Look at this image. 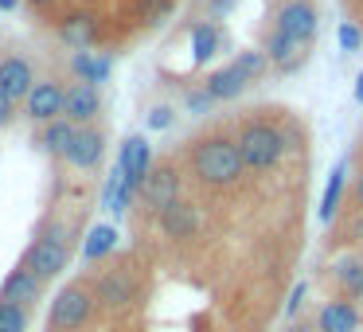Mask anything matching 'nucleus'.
<instances>
[{
	"instance_id": "f257e3e1",
	"label": "nucleus",
	"mask_w": 363,
	"mask_h": 332,
	"mask_svg": "<svg viewBox=\"0 0 363 332\" xmlns=\"http://www.w3.org/2000/svg\"><path fill=\"white\" fill-rule=\"evenodd\" d=\"M188 160H191L196 180L207 184V188H230V184H238V180H242V172H246L242 153H238L235 137H227V133L199 137V141L191 145Z\"/></svg>"
},
{
	"instance_id": "f03ea898",
	"label": "nucleus",
	"mask_w": 363,
	"mask_h": 332,
	"mask_svg": "<svg viewBox=\"0 0 363 332\" xmlns=\"http://www.w3.org/2000/svg\"><path fill=\"white\" fill-rule=\"evenodd\" d=\"M98 313V297L94 285L86 282H71L51 297V313H48V332H82Z\"/></svg>"
},
{
	"instance_id": "7ed1b4c3",
	"label": "nucleus",
	"mask_w": 363,
	"mask_h": 332,
	"mask_svg": "<svg viewBox=\"0 0 363 332\" xmlns=\"http://www.w3.org/2000/svg\"><path fill=\"white\" fill-rule=\"evenodd\" d=\"M235 145H238V153H242V165L254 168V172L277 168V160L289 149V145H285V133L277 126H269V121H246L235 133Z\"/></svg>"
},
{
	"instance_id": "20e7f679",
	"label": "nucleus",
	"mask_w": 363,
	"mask_h": 332,
	"mask_svg": "<svg viewBox=\"0 0 363 332\" xmlns=\"http://www.w3.org/2000/svg\"><path fill=\"white\" fill-rule=\"evenodd\" d=\"M20 266L32 270L40 282H51V277H59L67 266H71V238H67V231L59 227V223L43 227L40 235L32 238V246L24 250Z\"/></svg>"
},
{
	"instance_id": "39448f33",
	"label": "nucleus",
	"mask_w": 363,
	"mask_h": 332,
	"mask_svg": "<svg viewBox=\"0 0 363 332\" xmlns=\"http://www.w3.org/2000/svg\"><path fill=\"white\" fill-rule=\"evenodd\" d=\"M94 297H98L102 309L121 313V309L137 305V297H141V282H137V274L129 266H113V270H106V274L94 282Z\"/></svg>"
},
{
	"instance_id": "423d86ee",
	"label": "nucleus",
	"mask_w": 363,
	"mask_h": 332,
	"mask_svg": "<svg viewBox=\"0 0 363 332\" xmlns=\"http://www.w3.org/2000/svg\"><path fill=\"white\" fill-rule=\"evenodd\" d=\"M137 199H141V207H149L152 215L172 207L176 199H180V172H176V165H168V160L152 165V172L145 176V184L137 188Z\"/></svg>"
},
{
	"instance_id": "0eeeda50",
	"label": "nucleus",
	"mask_w": 363,
	"mask_h": 332,
	"mask_svg": "<svg viewBox=\"0 0 363 332\" xmlns=\"http://www.w3.org/2000/svg\"><path fill=\"white\" fill-rule=\"evenodd\" d=\"M316 28H320V16H316V4L313 0H285L274 16V32L289 35V40H305L313 43Z\"/></svg>"
},
{
	"instance_id": "6e6552de",
	"label": "nucleus",
	"mask_w": 363,
	"mask_h": 332,
	"mask_svg": "<svg viewBox=\"0 0 363 332\" xmlns=\"http://www.w3.org/2000/svg\"><path fill=\"white\" fill-rule=\"evenodd\" d=\"M24 110H28V118H32L35 126L59 121V118H63V110H67V87H63V82H55V79L35 82L32 94H28V102H24Z\"/></svg>"
},
{
	"instance_id": "1a4fd4ad",
	"label": "nucleus",
	"mask_w": 363,
	"mask_h": 332,
	"mask_svg": "<svg viewBox=\"0 0 363 332\" xmlns=\"http://www.w3.org/2000/svg\"><path fill=\"white\" fill-rule=\"evenodd\" d=\"M118 172H121V180H125L129 192H137L145 184V176L152 172V149H149L145 137H125V141H121Z\"/></svg>"
},
{
	"instance_id": "9d476101",
	"label": "nucleus",
	"mask_w": 363,
	"mask_h": 332,
	"mask_svg": "<svg viewBox=\"0 0 363 332\" xmlns=\"http://www.w3.org/2000/svg\"><path fill=\"white\" fill-rule=\"evenodd\" d=\"M102 157H106V133L98 126H79V133L71 141V153H67V165L90 172V168L102 165Z\"/></svg>"
},
{
	"instance_id": "9b49d317",
	"label": "nucleus",
	"mask_w": 363,
	"mask_h": 332,
	"mask_svg": "<svg viewBox=\"0 0 363 332\" xmlns=\"http://www.w3.org/2000/svg\"><path fill=\"white\" fill-rule=\"evenodd\" d=\"M35 87V71L24 55H4L0 59V90L12 98V102H28Z\"/></svg>"
},
{
	"instance_id": "f8f14e48",
	"label": "nucleus",
	"mask_w": 363,
	"mask_h": 332,
	"mask_svg": "<svg viewBox=\"0 0 363 332\" xmlns=\"http://www.w3.org/2000/svg\"><path fill=\"white\" fill-rule=\"evenodd\" d=\"M266 59H269V67H274V71L293 74V71H301V67H305L308 43L305 40H289V35L274 32V35H269V43H266Z\"/></svg>"
},
{
	"instance_id": "ddd939ff",
	"label": "nucleus",
	"mask_w": 363,
	"mask_h": 332,
	"mask_svg": "<svg viewBox=\"0 0 363 332\" xmlns=\"http://www.w3.org/2000/svg\"><path fill=\"white\" fill-rule=\"evenodd\" d=\"M43 293V282L32 274V270L16 266L4 282H0V301H9V305H20V309H32Z\"/></svg>"
},
{
	"instance_id": "4468645a",
	"label": "nucleus",
	"mask_w": 363,
	"mask_h": 332,
	"mask_svg": "<svg viewBox=\"0 0 363 332\" xmlns=\"http://www.w3.org/2000/svg\"><path fill=\"white\" fill-rule=\"evenodd\" d=\"M157 223L168 238H196L199 235V207L188 204V199H176L172 207H164L157 215Z\"/></svg>"
},
{
	"instance_id": "2eb2a0df",
	"label": "nucleus",
	"mask_w": 363,
	"mask_h": 332,
	"mask_svg": "<svg viewBox=\"0 0 363 332\" xmlns=\"http://www.w3.org/2000/svg\"><path fill=\"white\" fill-rule=\"evenodd\" d=\"M98 110H102V94H98V87H86V82L67 87V110H63L67 121H74V126H94Z\"/></svg>"
},
{
	"instance_id": "dca6fc26",
	"label": "nucleus",
	"mask_w": 363,
	"mask_h": 332,
	"mask_svg": "<svg viewBox=\"0 0 363 332\" xmlns=\"http://www.w3.org/2000/svg\"><path fill=\"white\" fill-rule=\"evenodd\" d=\"M328 274L336 282V289L344 293V301H363V250L336 258Z\"/></svg>"
},
{
	"instance_id": "f3484780",
	"label": "nucleus",
	"mask_w": 363,
	"mask_h": 332,
	"mask_svg": "<svg viewBox=\"0 0 363 332\" xmlns=\"http://www.w3.org/2000/svg\"><path fill=\"white\" fill-rule=\"evenodd\" d=\"M363 316L359 309H355V301H328V305L320 309V316H316V328L320 332H359Z\"/></svg>"
},
{
	"instance_id": "a211bd4d",
	"label": "nucleus",
	"mask_w": 363,
	"mask_h": 332,
	"mask_svg": "<svg viewBox=\"0 0 363 332\" xmlns=\"http://www.w3.org/2000/svg\"><path fill=\"white\" fill-rule=\"evenodd\" d=\"M59 40L74 51H90V43L98 40V20L90 12H74V16H67L59 24Z\"/></svg>"
},
{
	"instance_id": "6ab92c4d",
	"label": "nucleus",
	"mask_w": 363,
	"mask_h": 332,
	"mask_svg": "<svg viewBox=\"0 0 363 332\" xmlns=\"http://www.w3.org/2000/svg\"><path fill=\"white\" fill-rule=\"evenodd\" d=\"M246 87H250V82L242 79V71H238L235 63H227V67H219V71H211V74H207V82H203V90L215 98V102H230V98H238Z\"/></svg>"
},
{
	"instance_id": "aec40b11",
	"label": "nucleus",
	"mask_w": 363,
	"mask_h": 332,
	"mask_svg": "<svg viewBox=\"0 0 363 332\" xmlns=\"http://www.w3.org/2000/svg\"><path fill=\"white\" fill-rule=\"evenodd\" d=\"M188 35H191V59H196V63H207V59L219 55V48H223V28L219 24L199 20V24L188 28Z\"/></svg>"
},
{
	"instance_id": "412c9836",
	"label": "nucleus",
	"mask_w": 363,
	"mask_h": 332,
	"mask_svg": "<svg viewBox=\"0 0 363 332\" xmlns=\"http://www.w3.org/2000/svg\"><path fill=\"white\" fill-rule=\"evenodd\" d=\"M74 133H79V126H74V121H67V118L48 121V126L40 129V149H43V153H51V157H59V160H67Z\"/></svg>"
},
{
	"instance_id": "4be33fe9",
	"label": "nucleus",
	"mask_w": 363,
	"mask_h": 332,
	"mask_svg": "<svg viewBox=\"0 0 363 332\" xmlns=\"http://www.w3.org/2000/svg\"><path fill=\"white\" fill-rule=\"evenodd\" d=\"M113 250H118V231L110 223H98V227H90L86 243H82V262H102Z\"/></svg>"
},
{
	"instance_id": "5701e85b",
	"label": "nucleus",
	"mask_w": 363,
	"mask_h": 332,
	"mask_svg": "<svg viewBox=\"0 0 363 332\" xmlns=\"http://www.w3.org/2000/svg\"><path fill=\"white\" fill-rule=\"evenodd\" d=\"M71 67H74V79L86 82V87H98V82L110 79V59H98V55H90V51H79Z\"/></svg>"
},
{
	"instance_id": "b1692460",
	"label": "nucleus",
	"mask_w": 363,
	"mask_h": 332,
	"mask_svg": "<svg viewBox=\"0 0 363 332\" xmlns=\"http://www.w3.org/2000/svg\"><path fill=\"white\" fill-rule=\"evenodd\" d=\"M344 176H347V168H344V165H336V172L328 176V184H324V196H320V219H324V223H332V219H336V211H340V196H344Z\"/></svg>"
},
{
	"instance_id": "393cba45",
	"label": "nucleus",
	"mask_w": 363,
	"mask_h": 332,
	"mask_svg": "<svg viewBox=\"0 0 363 332\" xmlns=\"http://www.w3.org/2000/svg\"><path fill=\"white\" fill-rule=\"evenodd\" d=\"M235 67L242 71L246 82H258L262 74L269 71V59H266V51H238V55H235Z\"/></svg>"
},
{
	"instance_id": "a878e982",
	"label": "nucleus",
	"mask_w": 363,
	"mask_h": 332,
	"mask_svg": "<svg viewBox=\"0 0 363 332\" xmlns=\"http://www.w3.org/2000/svg\"><path fill=\"white\" fill-rule=\"evenodd\" d=\"M0 332H28V309L0 301Z\"/></svg>"
},
{
	"instance_id": "bb28decb",
	"label": "nucleus",
	"mask_w": 363,
	"mask_h": 332,
	"mask_svg": "<svg viewBox=\"0 0 363 332\" xmlns=\"http://www.w3.org/2000/svg\"><path fill=\"white\" fill-rule=\"evenodd\" d=\"M168 9H172V0H141V16H145V24H160V20L168 16Z\"/></svg>"
},
{
	"instance_id": "cd10ccee",
	"label": "nucleus",
	"mask_w": 363,
	"mask_h": 332,
	"mask_svg": "<svg viewBox=\"0 0 363 332\" xmlns=\"http://www.w3.org/2000/svg\"><path fill=\"white\" fill-rule=\"evenodd\" d=\"M340 48H344V51H359L363 48V32L355 24H340Z\"/></svg>"
},
{
	"instance_id": "c85d7f7f",
	"label": "nucleus",
	"mask_w": 363,
	"mask_h": 332,
	"mask_svg": "<svg viewBox=\"0 0 363 332\" xmlns=\"http://www.w3.org/2000/svg\"><path fill=\"white\" fill-rule=\"evenodd\" d=\"M211 106H215V98L207 94L203 87H199V90H191V94H188V110H191V114H207Z\"/></svg>"
},
{
	"instance_id": "c756f323",
	"label": "nucleus",
	"mask_w": 363,
	"mask_h": 332,
	"mask_svg": "<svg viewBox=\"0 0 363 332\" xmlns=\"http://www.w3.org/2000/svg\"><path fill=\"white\" fill-rule=\"evenodd\" d=\"M176 121V110L172 106H157V110L149 114V129H168Z\"/></svg>"
},
{
	"instance_id": "7c9ffc66",
	"label": "nucleus",
	"mask_w": 363,
	"mask_h": 332,
	"mask_svg": "<svg viewBox=\"0 0 363 332\" xmlns=\"http://www.w3.org/2000/svg\"><path fill=\"white\" fill-rule=\"evenodd\" d=\"M301 305H305V282L293 285L289 301H285V313H289V321H297V309H301Z\"/></svg>"
},
{
	"instance_id": "2f4dec72",
	"label": "nucleus",
	"mask_w": 363,
	"mask_h": 332,
	"mask_svg": "<svg viewBox=\"0 0 363 332\" xmlns=\"http://www.w3.org/2000/svg\"><path fill=\"white\" fill-rule=\"evenodd\" d=\"M12 114H16V102H12L4 90H0V129L4 126H12Z\"/></svg>"
},
{
	"instance_id": "473e14b6",
	"label": "nucleus",
	"mask_w": 363,
	"mask_h": 332,
	"mask_svg": "<svg viewBox=\"0 0 363 332\" xmlns=\"http://www.w3.org/2000/svg\"><path fill=\"white\" fill-rule=\"evenodd\" d=\"M347 243H355V246H363V211L355 215L352 223H347Z\"/></svg>"
},
{
	"instance_id": "72a5a7b5",
	"label": "nucleus",
	"mask_w": 363,
	"mask_h": 332,
	"mask_svg": "<svg viewBox=\"0 0 363 332\" xmlns=\"http://www.w3.org/2000/svg\"><path fill=\"white\" fill-rule=\"evenodd\" d=\"M207 4V12H211V16H223V12H230V4H235V0H203Z\"/></svg>"
},
{
	"instance_id": "f704fd0d",
	"label": "nucleus",
	"mask_w": 363,
	"mask_h": 332,
	"mask_svg": "<svg viewBox=\"0 0 363 332\" xmlns=\"http://www.w3.org/2000/svg\"><path fill=\"white\" fill-rule=\"evenodd\" d=\"M285 332H320L316 324H308V321H289V328Z\"/></svg>"
},
{
	"instance_id": "c9c22d12",
	"label": "nucleus",
	"mask_w": 363,
	"mask_h": 332,
	"mask_svg": "<svg viewBox=\"0 0 363 332\" xmlns=\"http://www.w3.org/2000/svg\"><path fill=\"white\" fill-rule=\"evenodd\" d=\"M355 204H359V211H363V168H359V176H355Z\"/></svg>"
},
{
	"instance_id": "e433bc0d",
	"label": "nucleus",
	"mask_w": 363,
	"mask_h": 332,
	"mask_svg": "<svg viewBox=\"0 0 363 332\" xmlns=\"http://www.w3.org/2000/svg\"><path fill=\"white\" fill-rule=\"evenodd\" d=\"M355 102H363V74L355 79Z\"/></svg>"
},
{
	"instance_id": "4c0bfd02",
	"label": "nucleus",
	"mask_w": 363,
	"mask_h": 332,
	"mask_svg": "<svg viewBox=\"0 0 363 332\" xmlns=\"http://www.w3.org/2000/svg\"><path fill=\"white\" fill-rule=\"evenodd\" d=\"M32 9H48V4H55V0H28Z\"/></svg>"
},
{
	"instance_id": "58836bf2",
	"label": "nucleus",
	"mask_w": 363,
	"mask_h": 332,
	"mask_svg": "<svg viewBox=\"0 0 363 332\" xmlns=\"http://www.w3.org/2000/svg\"><path fill=\"white\" fill-rule=\"evenodd\" d=\"M0 9H4V12H12V9H16V0H0Z\"/></svg>"
},
{
	"instance_id": "ea45409f",
	"label": "nucleus",
	"mask_w": 363,
	"mask_h": 332,
	"mask_svg": "<svg viewBox=\"0 0 363 332\" xmlns=\"http://www.w3.org/2000/svg\"><path fill=\"white\" fill-rule=\"evenodd\" d=\"M359 157H363V145H359Z\"/></svg>"
}]
</instances>
